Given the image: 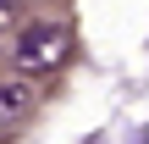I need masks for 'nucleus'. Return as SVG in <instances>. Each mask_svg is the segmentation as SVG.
<instances>
[{
	"instance_id": "obj_1",
	"label": "nucleus",
	"mask_w": 149,
	"mask_h": 144,
	"mask_svg": "<svg viewBox=\"0 0 149 144\" xmlns=\"http://www.w3.org/2000/svg\"><path fill=\"white\" fill-rule=\"evenodd\" d=\"M72 55V28L66 22H28L11 44V72L17 78H50Z\"/></svg>"
},
{
	"instance_id": "obj_2",
	"label": "nucleus",
	"mask_w": 149,
	"mask_h": 144,
	"mask_svg": "<svg viewBox=\"0 0 149 144\" xmlns=\"http://www.w3.org/2000/svg\"><path fill=\"white\" fill-rule=\"evenodd\" d=\"M33 105H39L33 83H0V133L22 128V122L33 117Z\"/></svg>"
},
{
	"instance_id": "obj_3",
	"label": "nucleus",
	"mask_w": 149,
	"mask_h": 144,
	"mask_svg": "<svg viewBox=\"0 0 149 144\" xmlns=\"http://www.w3.org/2000/svg\"><path fill=\"white\" fill-rule=\"evenodd\" d=\"M11 17H22V0H0V22H11Z\"/></svg>"
}]
</instances>
